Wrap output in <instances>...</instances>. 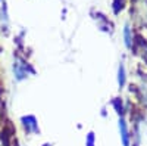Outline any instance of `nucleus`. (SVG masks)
<instances>
[{
    "label": "nucleus",
    "mask_w": 147,
    "mask_h": 146,
    "mask_svg": "<svg viewBox=\"0 0 147 146\" xmlns=\"http://www.w3.org/2000/svg\"><path fill=\"white\" fill-rule=\"evenodd\" d=\"M119 131H121V137H122L124 146H129V133H128V127H127V121L122 117L119 118Z\"/></svg>",
    "instance_id": "f257e3e1"
},
{
    "label": "nucleus",
    "mask_w": 147,
    "mask_h": 146,
    "mask_svg": "<svg viewBox=\"0 0 147 146\" xmlns=\"http://www.w3.org/2000/svg\"><path fill=\"white\" fill-rule=\"evenodd\" d=\"M22 124H24V127L27 128V131H37V130H38L34 117H28V118L27 117H22Z\"/></svg>",
    "instance_id": "f03ea898"
},
{
    "label": "nucleus",
    "mask_w": 147,
    "mask_h": 146,
    "mask_svg": "<svg viewBox=\"0 0 147 146\" xmlns=\"http://www.w3.org/2000/svg\"><path fill=\"white\" fill-rule=\"evenodd\" d=\"M125 80H127V75H125V67L121 64L119 71H118V83H119V87H121V89L125 86Z\"/></svg>",
    "instance_id": "7ed1b4c3"
},
{
    "label": "nucleus",
    "mask_w": 147,
    "mask_h": 146,
    "mask_svg": "<svg viewBox=\"0 0 147 146\" xmlns=\"http://www.w3.org/2000/svg\"><path fill=\"white\" fill-rule=\"evenodd\" d=\"M124 37H125V44H127L129 49H132V35H131V30H129L128 25H127L125 30H124Z\"/></svg>",
    "instance_id": "20e7f679"
},
{
    "label": "nucleus",
    "mask_w": 147,
    "mask_h": 146,
    "mask_svg": "<svg viewBox=\"0 0 147 146\" xmlns=\"http://www.w3.org/2000/svg\"><path fill=\"white\" fill-rule=\"evenodd\" d=\"M113 7L115 12H119V9L124 7V0H113Z\"/></svg>",
    "instance_id": "39448f33"
},
{
    "label": "nucleus",
    "mask_w": 147,
    "mask_h": 146,
    "mask_svg": "<svg viewBox=\"0 0 147 146\" xmlns=\"http://www.w3.org/2000/svg\"><path fill=\"white\" fill-rule=\"evenodd\" d=\"M87 146H94V133H90L87 137Z\"/></svg>",
    "instance_id": "423d86ee"
}]
</instances>
